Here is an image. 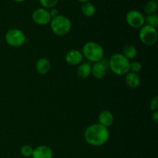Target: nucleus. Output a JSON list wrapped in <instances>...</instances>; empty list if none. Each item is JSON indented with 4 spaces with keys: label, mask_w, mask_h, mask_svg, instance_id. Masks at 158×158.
Wrapping results in <instances>:
<instances>
[{
    "label": "nucleus",
    "mask_w": 158,
    "mask_h": 158,
    "mask_svg": "<svg viewBox=\"0 0 158 158\" xmlns=\"http://www.w3.org/2000/svg\"><path fill=\"white\" fill-rule=\"evenodd\" d=\"M84 139L88 144L93 147L103 146L110 139L109 129L100 123L91 124L85 131Z\"/></svg>",
    "instance_id": "obj_1"
},
{
    "label": "nucleus",
    "mask_w": 158,
    "mask_h": 158,
    "mask_svg": "<svg viewBox=\"0 0 158 158\" xmlns=\"http://www.w3.org/2000/svg\"><path fill=\"white\" fill-rule=\"evenodd\" d=\"M130 60L122 53H114L108 61L110 69L117 76H125L130 72Z\"/></svg>",
    "instance_id": "obj_2"
},
{
    "label": "nucleus",
    "mask_w": 158,
    "mask_h": 158,
    "mask_svg": "<svg viewBox=\"0 0 158 158\" xmlns=\"http://www.w3.org/2000/svg\"><path fill=\"white\" fill-rule=\"evenodd\" d=\"M81 52L86 60L94 63L103 60L104 56L103 46L94 41H89L85 43Z\"/></svg>",
    "instance_id": "obj_3"
},
{
    "label": "nucleus",
    "mask_w": 158,
    "mask_h": 158,
    "mask_svg": "<svg viewBox=\"0 0 158 158\" xmlns=\"http://www.w3.org/2000/svg\"><path fill=\"white\" fill-rule=\"evenodd\" d=\"M51 30L58 36H64L70 32L72 23L68 17L63 15H59L52 18L50 23Z\"/></svg>",
    "instance_id": "obj_4"
},
{
    "label": "nucleus",
    "mask_w": 158,
    "mask_h": 158,
    "mask_svg": "<svg viewBox=\"0 0 158 158\" xmlns=\"http://www.w3.org/2000/svg\"><path fill=\"white\" fill-rule=\"evenodd\" d=\"M139 38L140 41L146 46H153L157 41L158 33L156 28L144 25L139 32Z\"/></svg>",
    "instance_id": "obj_5"
},
{
    "label": "nucleus",
    "mask_w": 158,
    "mask_h": 158,
    "mask_svg": "<svg viewBox=\"0 0 158 158\" xmlns=\"http://www.w3.org/2000/svg\"><path fill=\"white\" fill-rule=\"evenodd\" d=\"M5 40L8 45L13 47H19L26 43V37L24 32L19 29H11L6 33Z\"/></svg>",
    "instance_id": "obj_6"
},
{
    "label": "nucleus",
    "mask_w": 158,
    "mask_h": 158,
    "mask_svg": "<svg viewBox=\"0 0 158 158\" xmlns=\"http://www.w3.org/2000/svg\"><path fill=\"white\" fill-rule=\"evenodd\" d=\"M145 17L140 11L133 9L129 11L126 15V21L131 27L140 29L145 25Z\"/></svg>",
    "instance_id": "obj_7"
},
{
    "label": "nucleus",
    "mask_w": 158,
    "mask_h": 158,
    "mask_svg": "<svg viewBox=\"0 0 158 158\" xmlns=\"http://www.w3.org/2000/svg\"><path fill=\"white\" fill-rule=\"evenodd\" d=\"M32 19L34 23L39 26H46L49 24L52 17L47 9L44 8H38L32 12Z\"/></svg>",
    "instance_id": "obj_8"
},
{
    "label": "nucleus",
    "mask_w": 158,
    "mask_h": 158,
    "mask_svg": "<svg viewBox=\"0 0 158 158\" xmlns=\"http://www.w3.org/2000/svg\"><path fill=\"white\" fill-rule=\"evenodd\" d=\"M108 62L103 59L100 61L95 63L91 67V74L97 80L103 79L106 76L108 69Z\"/></svg>",
    "instance_id": "obj_9"
},
{
    "label": "nucleus",
    "mask_w": 158,
    "mask_h": 158,
    "mask_svg": "<svg viewBox=\"0 0 158 158\" xmlns=\"http://www.w3.org/2000/svg\"><path fill=\"white\" fill-rule=\"evenodd\" d=\"M83 56L80 51L77 49H70L65 56V61L70 66H77L83 61Z\"/></svg>",
    "instance_id": "obj_10"
},
{
    "label": "nucleus",
    "mask_w": 158,
    "mask_h": 158,
    "mask_svg": "<svg viewBox=\"0 0 158 158\" xmlns=\"http://www.w3.org/2000/svg\"><path fill=\"white\" fill-rule=\"evenodd\" d=\"M32 158H52L53 152L49 147L46 145H41L35 149H33V153L32 155Z\"/></svg>",
    "instance_id": "obj_11"
},
{
    "label": "nucleus",
    "mask_w": 158,
    "mask_h": 158,
    "mask_svg": "<svg viewBox=\"0 0 158 158\" xmlns=\"http://www.w3.org/2000/svg\"><path fill=\"white\" fill-rule=\"evenodd\" d=\"M114 115H113V114L110 111L105 110L101 111L100 114H99L98 123H100L102 126L108 128L109 127H110L114 123Z\"/></svg>",
    "instance_id": "obj_12"
},
{
    "label": "nucleus",
    "mask_w": 158,
    "mask_h": 158,
    "mask_svg": "<svg viewBox=\"0 0 158 158\" xmlns=\"http://www.w3.org/2000/svg\"><path fill=\"white\" fill-rule=\"evenodd\" d=\"M125 83L128 87L136 89L140 85V77L137 73L129 72L125 75Z\"/></svg>",
    "instance_id": "obj_13"
},
{
    "label": "nucleus",
    "mask_w": 158,
    "mask_h": 158,
    "mask_svg": "<svg viewBox=\"0 0 158 158\" xmlns=\"http://www.w3.org/2000/svg\"><path fill=\"white\" fill-rule=\"evenodd\" d=\"M51 64L50 62L48 59L44 58H40L35 63V69H36L37 73L40 75H46L49 73L50 70Z\"/></svg>",
    "instance_id": "obj_14"
},
{
    "label": "nucleus",
    "mask_w": 158,
    "mask_h": 158,
    "mask_svg": "<svg viewBox=\"0 0 158 158\" xmlns=\"http://www.w3.org/2000/svg\"><path fill=\"white\" fill-rule=\"evenodd\" d=\"M91 67H92V66H90L89 63H82V64L80 65L79 67L77 68V76L81 79L88 78L91 74Z\"/></svg>",
    "instance_id": "obj_15"
},
{
    "label": "nucleus",
    "mask_w": 158,
    "mask_h": 158,
    "mask_svg": "<svg viewBox=\"0 0 158 158\" xmlns=\"http://www.w3.org/2000/svg\"><path fill=\"white\" fill-rule=\"evenodd\" d=\"M96 11H97V9H96L95 6L93 3L89 2L82 4L81 12L84 16L90 18V17L94 16L95 15Z\"/></svg>",
    "instance_id": "obj_16"
},
{
    "label": "nucleus",
    "mask_w": 158,
    "mask_h": 158,
    "mask_svg": "<svg viewBox=\"0 0 158 158\" xmlns=\"http://www.w3.org/2000/svg\"><path fill=\"white\" fill-rule=\"evenodd\" d=\"M122 54L130 60L135 59L137 57V54H138V52H137V48L131 44H127L123 47V53Z\"/></svg>",
    "instance_id": "obj_17"
},
{
    "label": "nucleus",
    "mask_w": 158,
    "mask_h": 158,
    "mask_svg": "<svg viewBox=\"0 0 158 158\" xmlns=\"http://www.w3.org/2000/svg\"><path fill=\"white\" fill-rule=\"evenodd\" d=\"M158 9V2L156 0H149L148 2L145 4L143 11L145 13L148 15H152L155 14Z\"/></svg>",
    "instance_id": "obj_18"
},
{
    "label": "nucleus",
    "mask_w": 158,
    "mask_h": 158,
    "mask_svg": "<svg viewBox=\"0 0 158 158\" xmlns=\"http://www.w3.org/2000/svg\"><path fill=\"white\" fill-rule=\"evenodd\" d=\"M145 23L148 26H151L157 29L158 26V15L157 14H152V15H148L145 17Z\"/></svg>",
    "instance_id": "obj_19"
},
{
    "label": "nucleus",
    "mask_w": 158,
    "mask_h": 158,
    "mask_svg": "<svg viewBox=\"0 0 158 158\" xmlns=\"http://www.w3.org/2000/svg\"><path fill=\"white\" fill-rule=\"evenodd\" d=\"M20 153L24 157H32L33 148L30 145H24L20 149Z\"/></svg>",
    "instance_id": "obj_20"
},
{
    "label": "nucleus",
    "mask_w": 158,
    "mask_h": 158,
    "mask_svg": "<svg viewBox=\"0 0 158 158\" xmlns=\"http://www.w3.org/2000/svg\"><path fill=\"white\" fill-rule=\"evenodd\" d=\"M59 0H40V3L44 9H52L56 6Z\"/></svg>",
    "instance_id": "obj_21"
},
{
    "label": "nucleus",
    "mask_w": 158,
    "mask_h": 158,
    "mask_svg": "<svg viewBox=\"0 0 158 158\" xmlns=\"http://www.w3.org/2000/svg\"><path fill=\"white\" fill-rule=\"evenodd\" d=\"M142 65L141 63L137 61L131 62L130 63V72L134 73H138L141 71Z\"/></svg>",
    "instance_id": "obj_22"
},
{
    "label": "nucleus",
    "mask_w": 158,
    "mask_h": 158,
    "mask_svg": "<svg viewBox=\"0 0 158 158\" xmlns=\"http://www.w3.org/2000/svg\"><path fill=\"white\" fill-rule=\"evenodd\" d=\"M150 109L152 111H156L158 110V97L157 96L151 99L150 102Z\"/></svg>",
    "instance_id": "obj_23"
},
{
    "label": "nucleus",
    "mask_w": 158,
    "mask_h": 158,
    "mask_svg": "<svg viewBox=\"0 0 158 158\" xmlns=\"http://www.w3.org/2000/svg\"><path fill=\"white\" fill-rule=\"evenodd\" d=\"M49 14H50V15L52 18H54V17H56V16H57V15H60L58 9H56V8H52V9H51V10L49 11Z\"/></svg>",
    "instance_id": "obj_24"
},
{
    "label": "nucleus",
    "mask_w": 158,
    "mask_h": 158,
    "mask_svg": "<svg viewBox=\"0 0 158 158\" xmlns=\"http://www.w3.org/2000/svg\"><path fill=\"white\" fill-rule=\"evenodd\" d=\"M152 120L155 123H158V111H154L152 114Z\"/></svg>",
    "instance_id": "obj_25"
},
{
    "label": "nucleus",
    "mask_w": 158,
    "mask_h": 158,
    "mask_svg": "<svg viewBox=\"0 0 158 158\" xmlns=\"http://www.w3.org/2000/svg\"><path fill=\"white\" fill-rule=\"evenodd\" d=\"M78 1L80 2H81L82 4H83V3L88 2H89V1H90V0H78Z\"/></svg>",
    "instance_id": "obj_26"
},
{
    "label": "nucleus",
    "mask_w": 158,
    "mask_h": 158,
    "mask_svg": "<svg viewBox=\"0 0 158 158\" xmlns=\"http://www.w3.org/2000/svg\"><path fill=\"white\" fill-rule=\"evenodd\" d=\"M13 1L16 2H25L26 0H13Z\"/></svg>",
    "instance_id": "obj_27"
},
{
    "label": "nucleus",
    "mask_w": 158,
    "mask_h": 158,
    "mask_svg": "<svg viewBox=\"0 0 158 158\" xmlns=\"http://www.w3.org/2000/svg\"><path fill=\"white\" fill-rule=\"evenodd\" d=\"M64 1H69V0H64Z\"/></svg>",
    "instance_id": "obj_28"
},
{
    "label": "nucleus",
    "mask_w": 158,
    "mask_h": 158,
    "mask_svg": "<svg viewBox=\"0 0 158 158\" xmlns=\"http://www.w3.org/2000/svg\"><path fill=\"white\" fill-rule=\"evenodd\" d=\"M156 1H157V2H158V0H156Z\"/></svg>",
    "instance_id": "obj_29"
}]
</instances>
